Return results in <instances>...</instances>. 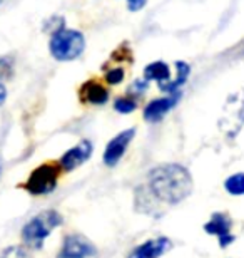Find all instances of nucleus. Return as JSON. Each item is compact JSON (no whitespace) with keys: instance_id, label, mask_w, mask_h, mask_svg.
<instances>
[{"instance_id":"obj_18","label":"nucleus","mask_w":244,"mask_h":258,"mask_svg":"<svg viewBox=\"0 0 244 258\" xmlns=\"http://www.w3.org/2000/svg\"><path fill=\"white\" fill-rule=\"evenodd\" d=\"M124 77H126V71L119 66L106 71V74H104V79H106L109 86H119L124 81Z\"/></svg>"},{"instance_id":"obj_3","label":"nucleus","mask_w":244,"mask_h":258,"mask_svg":"<svg viewBox=\"0 0 244 258\" xmlns=\"http://www.w3.org/2000/svg\"><path fill=\"white\" fill-rule=\"evenodd\" d=\"M86 49V37L80 30L62 27L50 35L49 52L59 62H70L79 59Z\"/></svg>"},{"instance_id":"obj_5","label":"nucleus","mask_w":244,"mask_h":258,"mask_svg":"<svg viewBox=\"0 0 244 258\" xmlns=\"http://www.w3.org/2000/svg\"><path fill=\"white\" fill-rule=\"evenodd\" d=\"M62 173L64 171H62L59 161L42 163L40 166L34 168L29 178L25 179L24 189L32 196L50 195L52 191H55Z\"/></svg>"},{"instance_id":"obj_1","label":"nucleus","mask_w":244,"mask_h":258,"mask_svg":"<svg viewBox=\"0 0 244 258\" xmlns=\"http://www.w3.org/2000/svg\"><path fill=\"white\" fill-rule=\"evenodd\" d=\"M194 189L193 174L179 163H162L150 168L142 184L136 188L134 208L139 213L159 216L168 206L188 200Z\"/></svg>"},{"instance_id":"obj_19","label":"nucleus","mask_w":244,"mask_h":258,"mask_svg":"<svg viewBox=\"0 0 244 258\" xmlns=\"http://www.w3.org/2000/svg\"><path fill=\"white\" fill-rule=\"evenodd\" d=\"M147 87H149V82L144 79H136L132 82L131 86H129V89H127V96L129 97H134V99H136V97H139V96H144L147 92Z\"/></svg>"},{"instance_id":"obj_6","label":"nucleus","mask_w":244,"mask_h":258,"mask_svg":"<svg viewBox=\"0 0 244 258\" xmlns=\"http://www.w3.org/2000/svg\"><path fill=\"white\" fill-rule=\"evenodd\" d=\"M232 226H234V221L226 211H214L202 226V230L209 236H216L219 248L226 250L236 241V235L232 233Z\"/></svg>"},{"instance_id":"obj_24","label":"nucleus","mask_w":244,"mask_h":258,"mask_svg":"<svg viewBox=\"0 0 244 258\" xmlns=\"http://www.w3.org/2000/svg\"><path fill=\"white\" fill-rule=\"evenodd\" d=\"M0 168H2V166H0Z\"/></svg>"},{"instance_id":"obj_13","label":"nucleus","mask_w":244,"mask_h":258,"mask_svg":"<svg viewBox=\"0 0 244 258\" xmlns=\"http://www.w3.org/2000/svg\"><path fill=\"white\" fill-rule=\"evenodd\" d=\"M174 67H176V77H174V79H171L168 82H162V84H157L159 89L162 92H166V94H174V92H179L181 87H183L189 79L191 66L188 62H184V60H176Z\"/></svg>"},{"instance_id":"obj_20","label":"nucleus","mask_w":244,"mask_h":258,"mask_svg":"<svg viewBox=\"0 0 244 258\" xmlns=\"http://www.w3.org/2000/svg\"><path fill=\"white\" fill-rule=\"evenodd\" d=\"M14 74V60L10 55H4L0 57V81L10 79Z\"/></svg>"},{"instance_id":"obj_4","label":"nucleus","mask_w":244,"mask_h":258,"mask_svg":"<svg viewBox=\"0 0 244 258\" xmlns=\"http://www.w3.org/2000/svg\"><path fill=\"white\" fill-rule=\"evenodd\" d=\"M217 127L227 139H236L244 127V89H237L226 97Z\"/></svg>"},{"instance_id":"obj_12","label":"nucleus","mask_w":244,"mask_h":258,"mask_svg":"<svg viewBox=\"0 0 244 258\" xmlns=\"http://www.w3.org/2000/svg\"><path fill=\"white\" fill-rule=\"evenodd\" d=\"M111 97V92L102 82L96 79L86 81L84 84L79 87V99L82 104H92V106H102L106 104Z\"/></svg>"},{"instance_id":"obj_11","label":"nucleus","mask_w":244,"mask_h":258,"mask_svg":"<svg viewBox=\"0 0 244 258\" xmlns=\"http://www.w3.org/2000/svg\"><path fill=\"white\" fill-rule=\"evenodd\" d=\"M181 91L174 92V94H168L164 97H159V99H152L147 102V106L144 107V121L147 122H159L162 121L166 114L169 111H173L178 102L181 101Z\"/></svg>"},{"instance_id":"obj_14","label":"nucleus","mask_w":244,"mask_h":258,"mask_svg":"<svg viewBox=\"0 0 244 258\" xmlns=\"http://www.w3.org/2000/svg\"><path fill=\"white\" fill-rule=\"evenodd\" d=\"M144 79L147 82L154 81L157 84L171 81V67L164 60H154V62L147 64L144 67Z\"/></svg>"},{"instance_id":"obj_22","label":"nucleus","mask_w":244,"mask_h":258,"mask_svg":"<svg viewBox=\"0 0 244 258\" xmlns=\"http://www.w3.org/2000/svg\"><path fill=\"white\" fill-rule=\"evenodd\" d=\"M5 101H7V87H5L4 82L0 81V107L5 104Z\"/></svg>"},{"instance_id":"obj_2","label":"nucleus","mask_w":244,"mask_h":258,"mask_svg":"<svg viewBox=\"0 0 244 258\" xmlns=\"http://www.w3.org/2000/svg\"><path fill=\"white\" fill-rule=\"evenodd\" d=\"M64 225V216L57 210H44L32 216L20 230V238L24 246L29 250L40 251L44 248L45 240L54 230Z\"/></svg>"},{"instance_id":"obj_9","label":"nucleus","mask_w":244,"mask_h":258,"mask_svg":"<svg viewBox=\"0 0 244 258\" xmlns=\"http://www.w3.org/2000/svg\"><path fill=\"white\" fill-rule=\"evenodd\" d=\"M92 153H94V144H92V141H89V139H82V141H79L70 149H67V151L60 156L59 164H60L62 171L64 173L74 171V169L82 166L86 161H89Z\"/></svg>"},{"instance_id":"obj_16","label":"nucleus","mask_w":244,"mask_h":258,"mask_svg":"<svg viewBox=\"0 0 244 258\" xmlns=\"http://www.w3.org/2000/svg\"><path fill=\"white\" fill-rule=\"evenodd\" d=\"M136 109H137V102L134 97L122 96L117 97L116 102H114V111H117L119 114H129V112H134Z\"/></svg>"},{"instance_id":"obj_7","label":"nucleus","mask_w":244,"mask_h":258,"mask_svg":"<svg viewBox=\"0 0 244 258\" xmlns=\"http://www.w3.org/2000/svg\"><path fill=\"white\" fill-rule=\"evenodd\" d=\"M55 258H99L97 246L80 233H69L64 236Z\"/></svg>"},{"instance_id":"obj_8","label":"nucleus","mask_w":244,"mask_h":258,"mask_svg":"<svg viewBox=\"0 0 244 258\" xmlns=\"http://www.w3.org/2000/svg\"><path fill=\"white\" fill-rule=\"evenodd\" d=\"M134 138H136V127L124 129V131L116 134V136L107 143L106 149H104V154H102L104 164L109 168L116 166V164L124 158V154H126L129 146H131Z\"/></svg>"},{"instance_id":"obj_10","label":"nucleus","mask_w":244,"mask_h":258,"mask_svg":"<svg viewBox=\"0 0 244 258\" xmlns=\"http://www.w3.org/2000/svg\"><path fill=\"white\" fill-rule=\"evenodd\" d=\"M173 246L174 243L169 236H155L132 248L127 258H160L169 250H173Z\"/></svg>"},{"instance_id":"obj_21","label":"nucleus","mask_w":244,"mask_h":258,"mask_svg":"<svg viewBox=\"0 0 244 258\" xmlns=\"http://www.w3.org/2000/svg\"><path fill=\"white\" fill-rule=\"evenodd\" d=\"M147 5V0H127V9L131 12H139Z\"/></svg>"},{"instance_id":"obj_17","label":"nucleus","mask_w":244,"mask_h":258,"mask_svg":"<svg viewBox=\"0 0 244 258\" xmlns=\"http://www.w3.org/2000/svg\"><path fill=\"white\" fill-rule=\"evenodd\" d=\"M0 258H32V253H30V250L24 245H12L2 250Z\"/></svg>"},{"instance_id":"obj_15","label":"nucleus","mask_w":244,"mask_h":258,"mask_svg":"<svg viewBox=\"0 0 244 258\" xmlns=\"http://www.w3.org/2000/svg\"><path fill=\"white\" fill-rule=\"evenodd\" d=\"M224 191L232 198H242L244 196V171H236L229 174L222 183Z\"/></svg>"},{"instance_id":"obj_23","label":"nucleus","mask_w":244,"mask_h":258,"mask_svg":"<svg viewBox=\"0 0 244 258\" xmlns=\"http://www.w3.org/2000/svg\"><path fill=\"white\" fill-rule=\"evenodd\" d=\"M0 4H2V0H0Z\"/></svg>"}]
</instances>
